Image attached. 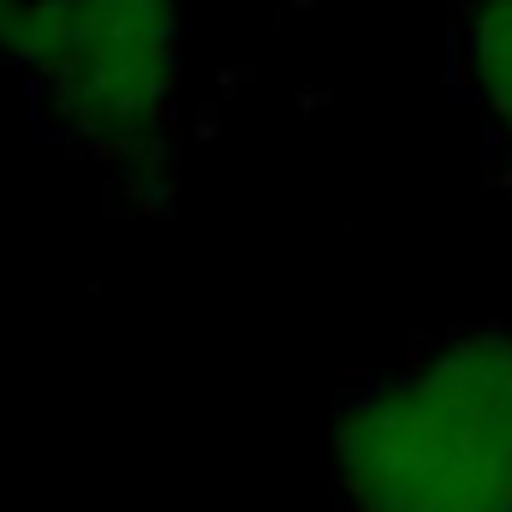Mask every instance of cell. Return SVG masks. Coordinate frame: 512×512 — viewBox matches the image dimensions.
<instances>
[{
  "label": "cell",
  "mask_w": 512,
  "mask_h": 512,
  "mask_svg": "<svg viewBox=\"0 0 512 512\" xmlns=\"http://www.w3.org/2000/svg\"><path fill=\"white\" fill-rule=\"evenodd\" d=\"M18 6H24V0H0V36H6V24L18 18Z\"/></svg>",
  "instance_id": "cell-4"
},
{
  "label": "cell",
  "mask_w": 512,
  "mask_h": 512,
  "mask_svg": "<svg viewBox=\"0 0 512 512\" xmlns=\"http://www.w3.org/2000/svg\"><path fill=\"white\" fill-rule=\"evenodd\" d=\"M459 60H465V84L477 108L512 149V0H471Z\"/></svg>",
  "instance_id": "cell-3"
},
{
  "label": "cell",
  "mask_w": 512,
  "mask_h": 512,
  "mask_svg": "<svg viewBox=\"0 0 512 512\" xmlns=\"http://www.w3.org/2000/svg\"><path fill=\"white\" fill-rule=\"evenodd\" d=\"M72 137L155 161L179 96V0H24L0 36Z\"/></svg>",
  "instance_id": "cell-2"
},
{
  "label": "cell",
  "mask_w": 512,
  "mask_h": 512,
  "mask_svg": "<svg viewBox=\"0 0 512 512\" xmlns=\"http://www.w3.org/2000/svg\"><path fill=\"white\" fill-rule=\"evenodd\" d=\"M352 512H512V328H471L340 417Z\"/></svg>",
  "instance_id": "cell-1"
}]
</instances>
